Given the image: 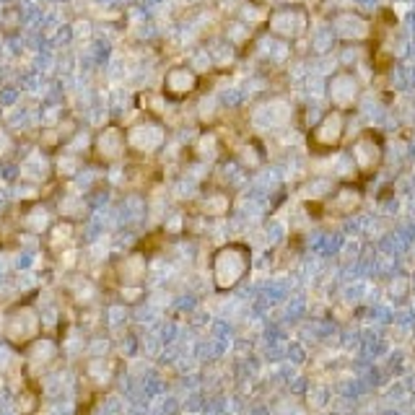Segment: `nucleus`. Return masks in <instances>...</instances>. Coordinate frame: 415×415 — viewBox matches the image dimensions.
I'll return each mask as SVG.
<instances>
[{"instance_id":"f257e3e1","label":"nucleus","mask_w":415,"mask_h":415,"mask_svg":"<svg viewBox=\"0 0 415 415\" xmlns=\"http://www.w3.org/2000/svg\"><path fill=\"white\" fill-rule=\"evenodd\" d=\"M249 265V254L239 244H231V247H223L216 254V283L218 288H231Z\"/></svg>"},{"instance_id":"f03ea898","label":"nucleus","mask_w":415,"mask_h":415,"mask_svg":"<svg viewBox=\"0 0 415 415\" xmlns=\"http://www.w3.org/2000/svg\"><path fill=\"white\" fill-rule=\"evenodd\" d=\"M130 146L135 148V151H141V153H153V151H159L161 146H164V137H166V132H164V127L161 125H137V127H132L130 130Z\"/></svg>"},{"instance_id":"7ed1b4c3","label":"nucleus","mask_w":415,"mask_h":415,"mask_svg":"<svg viewBox=\"0 0 415 415\" xmlns=\"http://www.w3.org/2000/svg\"><path fill=\"white\" fill-rule=\"evenodd\" d=\"M197 88V75L192 73V68L187 65H177L169 70L166 75V94L172 99H184L187 94Z\"/></svg>"},{"instance_id":"20e7f679","label":"nucleus","mask_w":415,"mask_h":415,"mask_svg":"<svg viewBox=\"0 0 415 415\" xmlns=\"http://www.w3.org/2000/svg\"><path fill=\"white\" fill-rule=\"evenodd\" d=\"M314 137L322 148H335V143L343 137V114L332 112L319 122V127L314 130Z\"/></svg>"},{"instance_id":"39448f33","label":"nucleus","mask_w":415,"mask_h":415,"mask_svg":"<svg viewBox=\"0 0 415 415\" xmlns=\"http://www.w3.org/2000/svg\"><path fill=\"white\" fill-rule=\"evenodd\" d=\"M96 148H99L104 161H117L122 156V151H125V135H122V130H117V127H106L99 135Z\"/></svg>"},{"instance_id":"423d86ee","label":"nucleus","mask_w":415,"mask_h":415,"mask_svg":"<svg viewBox=\"0 0 415 415\" xmlns=\"http://www.w3.org/2000/svg\"><path fill=\"white\" fill-rule=\"evenodd\" d=\"M228 208V197L226 195H210V197H205V213H210V216H221V213Z\"/></svg>"}]
</instances>
